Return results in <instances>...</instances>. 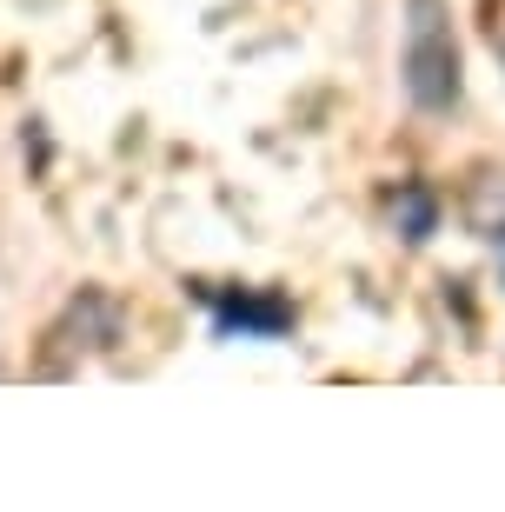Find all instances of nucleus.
Returning <instances> with one entry per match:
<instances>
[{
    "label": "nucleus",
    "instance_id": "1",
    "mask_svg": "<svg viewBox=\"0 0 505 512\" xmlns=\"http://www.w3.org/2000/svg\"><path fill=\"white\" fill-rule=\"evenodd\" d=\"M406 94L419 107H452L459 100V47L452 27L439 20V0H412V34H406Z\"/></svg>",
    "mask_w": 505,
    "mask_h": 512
},
{
    "label": "nucleus",
    "instance_id": "2",
    "mask_svg": "<svg viewBox=\"0 0 505 512\" xmlns=\"http://www.w3.org/2000/svg\"><path fill=\"white\" fill-rule=\"evenodd\" d=\"M286 320H293L286 300H246V293H240V300L220 313V333H260V340H280Z\"/></svg>",
    "mask_w": 505,
    "mask_h": 512
},
{
    "label": "nucleus",
    "instance_id": "3",
    "mask_svg": "<svg viewBox=\"0 0 505 512\" xmlns=\"http://www.w3.org/2000/svg\"><path fill=\"white\" fill-rule=\"evenodd\" d=\"M399 227H406V240H426V233L439 227V207H432L426 187H406V200H399Z\"/></svg>",
    "mask_w": 505,
    "mask_h": 512
},
{
    "label": "nucleus",
    "instance_id": "4",
    "mask_svg": "<svg viewBox=\"0 0 505 512\" xmlns=\"http://www.w3.org/2000/svg\"><path fill=\"white\" fill-rule=\"evenodd\" d=\"M499 273H505V233H499Z\"/></svg>",
    "mask_w": 505,
    "mask_h": 512
}]
</instances>
